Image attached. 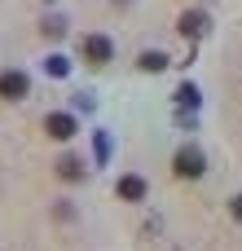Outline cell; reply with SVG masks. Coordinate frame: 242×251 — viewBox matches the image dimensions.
Listing matches in <instances>:
<instances>
[{
  "label": "cell",
  "mask_w": 242,
  "mask_h": 251,
  "mask_svg": "<svg viewBox=\"0 0 242 251\" xmlns=\"http://www.w3.org/2000/svg\"><path fill=\"white\" fill-rule=\"evenodd\" d=\"M26 93H31V79L22 71H0V97L4 101H22Z\"/></svg>",
  "instance_id": "cell-3"
},
{
  "label": "cell",
  "mask_w": 242,
  "mask_h": 251,
  "mask_svg": "<svg viewBox=\"0 0 242 251\" xmlns=\"http://www.w3.org/2000/svg\"><path fill=\"white\" fill-rule=\"evenodd\" d=\"M115 194H119L123 203H141V199H145V181H141V176H119Z\"/></svg>",
  "instance_id": "cell-5"
},
{
  "label": "cell",
  "mask_w": 242,
  "mask_h": 251,
  "mask_svg": "<svg viewBox=\"0 0 242 251\" xmlns=\"http://www.w3.org/2000/svg\"><path fill=\"white\" fill-rule=\"evenodd\" d=\"M181 35H185V40L207 35V13H181Z\"/></svg>",
  "instance_id": "cell-6"
},
{
  "label": "cell",
  "mask_w": 242,
  "mask_h": 251,
  "mask_svg": "<svg viewBox=\"0 0 242 251\" xmlns=\"http://www.w3.org/2000/svg\"><path fill=\"white\" fill-rule=\"evenodd\" d=\"M176 101H181V106H198V88H194V84H181V88H176Z\"/></svg>",
  "instance_id": "cell-9"
},
{
  "label": "cell",
  "mask_w": 242,
  "mask_h": 251,
  "mask_svg": "<svg viewBox=\"0 0 242 251\" xmlns=\"http://www.w3.org/2000/svg\"><path fill=\"white\" fill-rule=\"evenodd\" d=\"M137 66H141V71H163V66H168V53H159V49H145V53L137 57Z\"/></svg>",
  "instance_id": "cell-8"
},
{
  "label": "cell",
  "mask_w": 242,
  "mask_h": 251,
  "mask_svg": "<svg viewBox=\"0 0 242 251\" xmlns=\"http://www.w3.org/2000/svg\"><path fill=\"white\" fill-rule=\"evenodd\" d=\"M172 168H176V176L194 181V176H203V172H207V154H203L198 146H181V150H176V159H172Z\"/></svg>",
  "instance_id": "cell-1"
},
{
  "label": "cell",
  "mask_w": 242,
  "mask_h": 251,
  "mask_svg": "<svg viewBox=\"0 0 242 251\" xmlns=\"http://www.w3.org/2000/svg\"><path fill=\"white\" fill-rule=\"evenodd\" d=\"M44 71H48V75H66V57H57V53H53V57L44 62Z\"/></svg>",
  "instance_id": "cell-11"
},
{
  "label": "cell",
  "mask_w": 242,
  "mask_h": 251,
  "mask_svg": "<svg viewBox=\"0 0 242 251\" xmlns=\"http://www.w3.org/2000/svg\"><path fill=\"white\" fill-rule=\"evenodd\" d=\"M44 35L62 40V35H66V22H62V18H44Z\"/></svg>",
  "instance_id": "cell-10"
},
{
  "label": "cell",
  "mask_w": 242,
  "mask_h": 251,
  "mask_svg": "<svg viewBox=\"0 0 242 251\" xmlns=\"http://www.w3.org/2000/svg\"><path fill=\"white\" fill-rule=\"evenodd\" d=\"M229 212H234V221H238V225H242V194H238V199H234V203H229Z\"/></svg>",
  "instance_id": "cell-12"
},
{
  "label": "cell",
  "mask_w": 242,
  "mask_h": 251,
  "mask_svg": "<svg viewBox=\"0 0 242 251\" xmlns=\"http://www.w3.org/2000/svg\"><path fill=\"white\" fill-rule=\"evenodd\" d=\"M57 176L62 181H84V163L75 154H66V159H57Z\"/></svg>",
  "instance_id": "cell-7"
},
{
  "label": "cell",
  "mask_w": 242,
  "mask_h": 251,
  "mask_svg": "<svg viewBox=\"0 0 242 251\" xmlns=\"http://www.w3.org/2000/svg\"><path fill=\"white\" fill-rule=\"evenodd\" d=\"M79 53H84L88 66H106V62L115 57V44H110L106 35H84V40H79Z\"/></svg>",
  "instance_id": "cell-2"
},
{
  "label": "cell",
  "mask_w": 242,
  "mask_h": 251,
  "mask_svg": "<svg viewBox=\"0 0 242 251\" xmlns=\"http://www.w3.org/2000/svg\"><path fill=\"white\" fill-rule=\"evenodd\" d=\"M44 132H48L53 141H71V137H75V115H48V119H44Z\"/></svg>",
  "instance_id": "cell-4"
}]
</instances>
